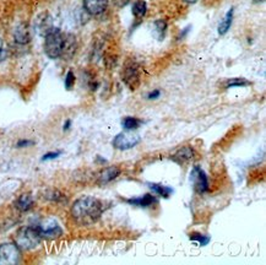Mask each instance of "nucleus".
<instances>
[{
    "label": "nucleus",
    "mask_w": 266,
    "mask_h": 265,
    "mask_svg": "<svg viewBox=\"0 0 266 265\" xmlns=\"http://www.w3.org/2000/svg\"><path fill=\"white\" fill-rule=\"evenodd\" d=\"M190 29H191V26H188V27H185V29L183 30V31L181 32V34H179V37H178V39H183V38H185V36L186 34L189 33V31H190Z\"/></svg>",
    "instance_id": "30"
},
{
    "label": "nucleus",
    "mask_w": 266,
    "mask_h": 265,
    "mask_svg": "<svg viewBox=\"0 0 266 265\" xmlns=\"http://www.w3.org/2000/svg\"><path fill=\"white\" fill-rule=\"evenodd\" d=\"M41 241L42 237L36 226L22 227L15 236V245L22 250L33 249L41 243Z\"/></svg>",
    "instance_id": "3"
},
{
    "label": "nucleus",
    "mask_w": 266,
    "mask_h": 265,
    "mask_svg": "<svg viewBox=\"0 0 266 265\" xmlns=\"http://www.w3.org/2000/svg\"><path fill=\"white\" fill-rule=\"evenodd\" d=\"M132 13L136 18H142L148 13V4L145 3L144 0H137L133 4Z\"/></svg>",
    "instance_id": "17"
},
{
    "label": "nucleus",
    "mask_w": 266,
    "mask_h": 265,
    "mask_svg": "<svg viewBox=\"0 0 266 265\" xmlns=\"http://www.w3.org/2000/svg\"><path fill=\"white\" fill-rule=\"evenodd\" d=\"M184 3H188V4H195L198 1V0H183Z\"/></svg>",
    "instance_id": "32"
},
{
    "label": "nucleus",
    "mask_w": 266,
    "mask_h": 265,
    "mask_svg": "<svg viewBox=\"0 0 266 265\" xmlns=\"http://www.w3.org/2000/svg\"><path fill=\"white\" fill-rule=\"evenodd\" d=\"M142 124V120H140L139 118L135 117H125L122 120V125L127 132H133V130H136L140 125Z\"/></svg>",
    "instance_id": "20"
},
{
    "label": "nucleus",
    "mask_w": 266,
    "mask_h": 265,
    "mask_svg": "<svg viewBox=\"0 0 266 265\" xmlns=\"http://www.w3.org/2000/svg\"><path fill=\"white\" fill-rule=\"evenodd\" d=\"M189 238H190V241L197 242L198 246H201V247H204V246H207L210 243V241H211V238H210L209 236H205V234L198 233V232H194V233L189 234Z\"/></svg>",
    "instance_id": "22"
},
{
    "label": "nucleus",
    "mask_w": 266,
    "mask_h": 265,
    "mask_svg": "<svg viewBox=\"0 0 266 265\" xmlns=\"http://www.w3.org/2000/svg\"><path fill=\"white\" fill-rule=\"evenodd\" d=\"M191 180L194 182V188L198 193L202 194L209 190V180H207L206 173L201 169V167L195 166L191 171Z\"/></svg>",
    "instance_id": "8"
},
{
    "label": "nucleus",
    "mask_w": 266,
    "mask_h": 265,
    "mask_svg": "<svg viewBox=\"0 0 266 265\" xmlns=\"http://www.w3.org/2000/svg\"><path fill=\"white\" fill-rule=\"evenodd\" d=\"M123 81L125 85L132 90L135 91L140 85V70L139 65L135 62H128L125 64L124 71H123Z\"/></svg>",
    "instance_id": "7"
},
{
    "label": "nucleus",
    "mask_w": 266,
    "mask_h": 265,
    "mask_svg": "<svg viewBox=\"0 0 266 265\" xmlns=\"http://www.w3.org/2000/svg\"><path fill=\"white\" fill-rule=\"evenodd\" d=\"M15 208L17 209L21 213H26V211H30L32 208H33V198L30 193H25V194H21L20 197L16 199L15 201Z\"/></svg>",
    "instance_id": "12"
},
{
    "label": "nucleus",
    "mask_w": 266,
    "mask_h": 265,
    "mask_svg": "<svg viewBox=\"0 0 266 265\" xmlns=\"http://www.w3.org/2000/svg\"><path fill=\"white\" fill-rule=\"evenodd\" d=\"M36 229L38 230L39 234L42 238H58L63 234V230L60 225L53 218H46V220L41 221L38 225H36Z\"/></svg>",
    "instance_id": "4"
},
{
    "label": "nucleus",
    "mask_w": 266,
    "mask_h": 265,
    "mask_svg": "<svg viewBox=\"0 0 266 265\" xmlns=\"http://www.w3.org/2000/svg\"><path fill=\"white\" fill-rule=\"evenodd\" d=\"M151 189L156 193L157 195L163 198H169L171 194H173V189L171 187H167V185H162V184H157V183H149Z\"/></svg>",
    "instance_id": "18"
},
{
    "label": "nucleus",
    "mask_w": 266,
    "mask_h": 265,
    "mask_svg": "<svg viewBox=\"0 0 266 265\" xmlns=\"http://www.w3.org/2000/svg\"><path fill=\"white\" fill-rule=\"evenodd\" d=\"M75 81H76V78H75V74H74V71L72 70L67 71L66 75H65V79H64L65 88H66V90H71V88L74 87V85H75Z\"/></svg>",
    "instance_id": "24"
},
{
    "label": "nucleus",
    "mask_w": 266,
    "mask_h": 265,
    "mask_svg": "<svg viewBox=\"0 0 266 265\" xmlns=\"http://www.w3.org/2000/svg\"><path fill=\"white\" fill-rule=\"evenodd\" d=\"M140 141H141V138H140L139 134L125 132H120V134H118V135L113 139L112 144H113V146L116 149V150L125 151V150H129V149L135 148Z\"/></svg>",
    "instance_id": "5"
},
{
    "label": "nucleus",
    "mask_w": 266,
    "mask_h": 265,
    "mask_svg": "<svg viewBox=\"0 0 266 265\" xmlns=\"http://www.w3.org/2000/svg\"><path fill=\"white\" fill-rule=\"evenodd\" d=\"M160 96H161L160 90H153V91H151L150 94L148 95V99H160Z\"/></svg>",
    "instance_id": "28"
},
{
    "label": "nucleus",
    "mask_w": 266,
    "mask_h": 265,
    "mask_svg": "<svg viewBox=\"0 0 266 265\" xmlns=\"http://www.w3.org/2000/svg\"><path fill=\"white\" fill-rule=\"evenodd\" d=\"M14 41L18 46H25L31 41L30 30L27 25L20 24L18 26H16V29L14 30Z\"/></svg>",
    "instance_id": "10"
},
{
    "label": "nucleus",
    "mask_w": 266,
    "mask_h": 265,
    "mask_svg": "<svg viewBox=\"0 0 266 265\" xmlns=\"http://www.w3.org/2000/svg\"><path fill=\"white\" fill-rule=\"evenodd\" d=\"M62 155V151H54V152H48L46 155H43L42 157V161H50V160H54L57 157H59Z\"/></svg>",
    "instance_id": "25"
},
{
    "label": "nucleus",
    "mask_w": 266,
    "mask_h": 265,
    "mask_svg": "<svg viewBox=\"0 0 266 265\" xmlns=\"http://www.w3.org/2000/svg\"><path fill=\"white\" fill-rule=\"evenodd\" d=\"M36 27L39 31V33L44 36V34H46L47 32L50 31V30L53 27L50 15H48V14H42V15L37 18Z\"/></svg>",
    "instance_id": "14"
},
{
    "label": "nucleus",
    "mask_w": 266,
    "mask_h": 265,
    "mask_svg": "<svg viewBox=\"0 0 266 265\" xmlns=\"http://www.w3.org/2000/svg\"><path fill=\"white\" fill-rule=\"evenodd\" d=\"M193 156H194V150H193L190 146H184V148L179 149V150L174 153L173 159L176 160L177 162H179V164H182V162L191 160Z\"/></svg>",
    "instance_id": "16"
},
{
    "label": "nucleus",
    "mask_w": 266,
    "mask_h": 265,
    "mask_svg": "<svg viewBox=\"0 0 266 265\" xmlns=\"http://www.w3.org/2000/svg\"><path fill=\"white\" fill-rule=\"evenodd\" d=\"M109 0H83V9L92 16L102 15L108 9Z\"/></svg>",
    "instance_id": "9"
},
{
    "label": "nucleus",
    "mask_w": 266,
    "mask_h": 265,
    "mask_svg": "<svg viewBox=\"0 0 266 265\" xmlns=\"http://www.w3.org/2000/svg\"><path fill=\"white\" fill-rule=\"evenodd\" d=\"M102 203L93 197H83L72 204L71 215L76 222L88 225L96 222L102 215Z\"/></svg>",
    "instance_id": "1"
},
{
    "label": "nucleus",
    "mask_w": 266,
    "mask_h": 265,
    "mask_svg": "<svg viewBox=\"0 0 266 265\" xmlns=\"http://www.w3.org/2000/svg\"><path fill=\"white\" fill-rule=\"evenodd\" d=\"M113 1L116 6H119V8H124L125 5L129 4L130 0H113Z\"/></svg>",
    "instance_id": "29"
},
{
    "label": "nucleus",
    "mask_w": 266,
    "mask_h": 265,
    "mask_svg": "<svg viewBox=\"0 0 266 265\" xmlns=\"http://www.w3.org/2000/svg\"><path fill=\"white\" fill-rule=\"evenodd\" d=\"M250 85V81L246 80V79H231L226 83V88H233V87H246V86Z\"/></svg>",
    "instance_id": "23"
},
{
    "label": "nucleus",
    "mask_w": 266,
    "mask_h": 265,
    "mask_svg": "<svg viewBox=\"0 0 266 265\" xmlns=\"http://www.w3.org/2000/svg\"><path fill=\"white\" fill-rule=\"evenodd\" d=\"M5 58H6V48L5 46H4L3 39L0 38V62H3Z\"/></svg>",
    "instance_id": "27"
},
{
    "label": "nucleus",
    "mask_w": 266,
    "mask_h": 265,
    "mask_svg": "<svg viewBox=\"0 0 266 265\" xmlns=\"http://www.w3.org/2000/svg\"><path fill=\"white\" fill-rule=\"evenodd\" d=\"M264 0H254V3H263Z\"/></svg>",
    "instance_id": "33"
},
{
    "label": "nucleus",
    "mask_w": 266,
    "mask_h": 265,
    "mask_svg": "<svg viewBox=\"0 0 266 265\" xmlns=\"http://www.w3.org/2000/svg\"><path fill=\"white\" fill-rule=\"evenodd\" d=\"M232 22H233V8H231L230 10H228V13L226 14L225 18L222 20L220 26H218V33L220 34L227 33L228 30H230L231 26H232Z\"/></svg>",
    "instance_id": "19"
},
{
    "label": "nucleus",
    "mask_w": 266,
    "mask_h": 265,
    "mask_svg": "<svg viewBox=\"0 0 266 265\" xmlns=\"http://www.w3.org/2000/svg\"><path fill=\"white\" fill-rule=\"evenodd\" d=\"M120 174V168L116 166H112V167H107L106 169L101 172L99 174V178H97V183L100 185H104L111 183L112 181H114L116 177Z\"/></svg>",
    "instance_id": "11"
},
{
    "label": "nucleus",
    "mask_w": 266,
    "mask_h": 265,
    "mask_svg": "<svg viewBox=\"0 0 266 265\" xmlns=\"http://www.w3.org/2000/svg\"><path fill=\"white\" fill-rule=\"evenodd\" d=\"M20 248L15 243H3L0 246V264H17L20 262Z\"/></svg>",
    "instance_id": "6"
},
{
    "label": "nucleus",
    "mask_w": 266,
    "mask_h": 265,
    "mask_svg": "<svg viewBox=\"0 0 266 265\" xmlns=\"http://www.w3.org/2000/svg\"><path fill=\"white\" fill-rule=\"evenodd\" d=\"M153 27H155V32L157 34L158 39H162L165 37L166 31H167V21L162 20V18L156 20L155 24H153Z\"/></svg>",
    "instance_id": "21"
},
{
    "label": "nucleus",
    "mask_w": 266,
    "mask_h": 265,
    "mask_svg": "<svg viewBox=\"0 0 266 265\" xmlns=\"http://www.w3.org/2000/svg\"><path fill=\"white\" fill-rule=\"evenodd\" d=\"M127 201L129 204H132V205L139 206V208H149V206L155 204L157 200H156V198L153 197L152 194H145L144 197L134 198V199H128Z\"/></svg>",
    "instance_id": "13"
},
{
    "label": "nucleus",
    "mask_w": 266,
    "mask_h": 265,
    "mask_svg": "<svg viewBox=\"0 0 266 265\" xmlns=\"http://www.w3.org/2000/svg\"><path fill=\"white\" fill-rule=\"evenodd\" d=\"M65 44V34L58 27H52L44 34V53L50 59L62 57Z\"/></svg>",
    "instance_id": "2"
},
{
    "label": "nucleus",
    "mask_w": 266,
    "mask_h": 265,
    "mask_svg": "<svg viewBox=\"0 0 266 265\" xmlns=\"http://www.w3.org/2000/svg\"><path fill=\"white\" fill-rule=\"evenodd\" d=\"M70 128H71V120L66 119V120H65L64 125H63V130H64V132H67Z\"/></svg>",
    "instance_id": "31"
},
{
    "label": "nucleus",
    "mask_w": 266,
    "mask_h": 265,
    "mask_svg": "<svg viewBox=\"0 0 266 265\" xmlns=\"http://www.w3.org/2000/svg\"><path fill=\"white\" fill-rule=\"evenodd\" d=\"M34 145V141L29 140V139H21V140L17 141V144H16V146L20 149L22 148H29V146Z\"/></svg>",
    "instance_id": "26"
},
{
    "label": "nucleus",
    "mask_w": 266,
    "mask_h": 265,
    "mask_svg": "<svg viewBox=\"0 0 266 265\" xmlns=\"http://www.w3.org/2000/svg\"><path fill=\"white\" fill-rule=\"evenodd\" d=\"M76 50V41L75 37L71 36V34H65V44L64 50H63L62 57H67L71 58L74 55Z\"/></svg>",
    "instance_id": "15"
}]
</instances>
